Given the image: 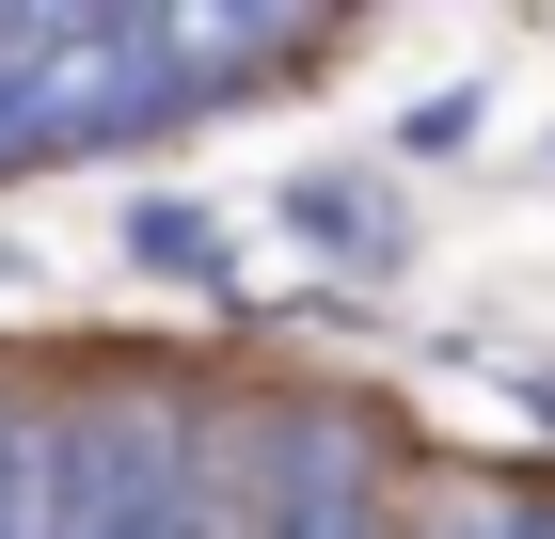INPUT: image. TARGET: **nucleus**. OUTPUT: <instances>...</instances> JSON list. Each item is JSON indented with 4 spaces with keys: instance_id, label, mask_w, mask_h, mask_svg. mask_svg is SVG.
<instances>
[{
    "instance_id": "obj_4",
    "label": "nucleus",
    "mask_w": 555,
    "mask_h": 539,
    "mask_svg": "<svg viewBox=\"0 0 555 539\" xmlns=\"http://www.w3.org/2000/svg\"><path fill=\"white\" fill-rule=\"evenodd\" d=\"M286 222L334 254V270H397V207L365 191V175H301V191H286Z\"/></svg>"
},
{
    "instance_id": "obj_1",
    "label": "nucleus",
    "mask_w": 555,
    "mask_h": 539,
    "mask_svg": "<svg viewBox=\"0 0 555 539\" xmlns=\"http://www.w3.org/2000/svg\"><path fill=\"white\" fill-rule=\"evenodd\" d=\"M191 112L159 16H0V175L33 159H95Z\"/></svg>"
},
{
    "instance_id": "obj_5",
    "label": "nucleus",
    "mask_w": 555,
    "mask_h": 539,
    "mask_svg": "<svg viewBox=\"0 0 555 539\" xmlns=\"http://www.w3.org/2000/svg\"><path fill=\"white\" fill-rule=\"evenodd\" d=\"M128 239H143V270H175V286H222V270H238V254H222V222H207V207H143Z\"/></svg>"
},
{
    "instance_id": "obj_3",
    "label": "nucleus",
    "mask_w": 555,
    "mask_h": 539,
    "mask_svg": "<svg viewBox=\"0 0 555 539\" xmlns=\"http://www.w3.org/2000/svg\"><path fill=\"white\" fill-rule=\"evenodd\" d=\"M255 539H382V492H365V460L349 428H270V492H255Z\"/></svg>"
},
{
    "instance_id": "obj_2",
    "label": "nucleus",
    "mask_w": 555,
    "mask_h": 539,
    "mask_svg": "<svg viewBox=\"0 0 555 539\" xmlns=\"http://www.w3.org/2000/svg\"><path fill=\"white\" fill-rule=\"evenodd\" d=\"M16 539H207V445L191 413H48L16 476Z\"/></svg>"
},
{
    "instance_id": "obj_6",
    "label": "nucleus",
    "mask_w": 555,
    "mask_h": 539,
    "mask_svg": "<svg viewBox=\"0 0 555 539\" xmlns=\"http://www.w3.org/2000/svg\"><path fill=\"white\" fill-rule=\"evenodd\" d=\"M16 476H33V413H0V539H16Z\"/></svg>"
}]
</instances>
